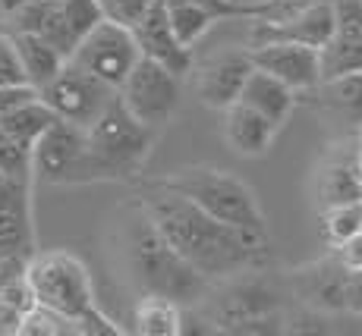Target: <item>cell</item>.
Listing matches in <instances>:
<instances>
[{
    "label": "cell",
    "mask_w": 362,
    "mask_h": 336,
    "mask_svg": "<svg viewBox=\"0 0 362 336\" xmlns=\"http://www.w3.org/2000/svg\"><path fill=\"white\" fill-rule=\"evenodd\" d=\"M136 198L142 201L151 223L170 242V248L192 270H199L208 283H221L243 270L271 264V239L240 233V229L214 220L199 205H192L186 195L173 192L155 179H145Z\"/></svg>",
    "instance_id": "1"
},
{
    "label": "cell",
    "mask_w": 362,
    "mask_h": 336,
    "mask_svg": "<svg viewBox=\"0 0 362 336\" xmlns=\"http://www.w3.org/2000/svg\"><path fill=\"white\" fill-rule=\"evenodd\" d=\"M110 255L120 277L139 299L158 296L180 308H192L211 289V283L192 270L158 233L139 198H129L117 208L110 223Z\"/></svg>",
    "instance_id": "2"
},
{
    "label": "cell",
    "mask_w": 362,
    "mask_h": 336,
    "mask_svg": "<svg viewBox=\"0 0 362 336\" xmlns=\"http://www.w3.org/2000/svg\"><path fill=\"white\" fill-rule=\"evenodd\" d=\"M287 302L290 296L284 274L252 268L211 283L208 296L196 308L208 320L211 333H284Z\"/></svg>",
    "instance_id": "3"
},
{
    "label": "cell",
    "mask_w": 362,
    "mask_h": 336,
    "mask_svg": "<svg viewBox=\"0 0 362 336\" xmlns=\"http://www.w3.org/2000/svg\"><path fill=\"white\" fill-rule=\"evenodd\" d=\"M158 129L139 123L120 101L110 104L86 126V160H82V186L86 183H127L145 170Z\"/></svg>",
    "instance_id": "4"
},
{
    "label": "cell",
    "mask_w": 362,
    "mask_h": 336,
    "mask_svg": "<svg viewBox=\"0 0 362 336\" xmlns=\"http://www.w3.org/2000/svg\"><path fill=\"white\" fill-rule=\"evenodd\" d=\"M155 183L186 195L205 214H211L214 220L227 223V227L240 229V233L271 239L268 217L262 211V201L255 195V188L230 170L196 164V167H180V170L167 173V176H158Z\"/></svg>",
    "instance_id": "5"
},
{
    "label": "cell",
    "mask_w": 362,
    "mask_h": 336,
    "mask_svg": "<svg viewBox=\"0 0 362 336\" xmlns=\"http://www.w3.org/2000/svg\"><path fill=\"white\" fill-rule=\"evenodd\" d=\"M23 277L32 292V302L64 314L66 320H76L82 311L95 305L92 274H88L86 261L76 258L73 251L32 255L23 268Z\"/></svg>",
    "instance_id": "6"
},
{
    "label": "cell",
    "mask_w": 362,
    "mask_h": 336,
    "mask_svg": "<svg viewBox=\"0 0 362 336\" xmlns=\"http://www.w3.org/2000/svg\"><path fill=\"white\" fill-rule=\"evenodd\" d=\"M101 23V13L95 0H23L16 10V29L13 32H35L57 47L69 60L82 38Z\"/></svg>",
    "instance_id": "7"
},
{
    "label": "cell",
    "mask_w": 362,
    "mask_h": 336,
    "mask_svg": "<svg viewBox=\"0 0 362 336\" xmlns=\"http://www.w3.org/2000/svg\"><path fill=\"white\" fill-rule=\"evenodd\" d=\"M183 82L180 76H173L161 63L139 57L136 66L129 69V76L123 79V85L117 88L120 101L127 104V110L136 116L139 123L161 129L180 114L183 104Z\"/></svg>",
    "instance_id": "8"
},
{
    "label": "cell",
    "mask_w": 362,
    "mask_h": 336,
    "mask_svg": "<svg viewBox=\"0 0 362 336\" xmlns=\"http://www.w3.org/2000/svg\"><path fill=\"white\" fill-rule=\"evenodd\" d=\"M35 95H38V101H45L47 107L54 110L57 120L76 123L86 129V126L110 104V97L117 95V88H110L107 82L95 79L92 73L76 66L73 60H66L64 66L54 73V79L45 82Z\"/></svg>",
    "instance_id": "9"
},
{
    "label": "cell",
    "mask_w": 362,
    "mask_h": 336,
    "mask_svg": "<svg viewBox=\"0 0 362 336\" xmlns=\"http://www.w3.org/2000/svg\"><path fill=\"white\" fill-rule=\"evenodd\" d=\"M139 57H142V54H139L132 32L117 23H107V19L95 23V29L69 54V60H73L76 66L92 73L95 79L107 82L110 88L123 85V79L129 76V69L136 66Z\"/></svg>",
    "instance_id": "10"
},
{
    "label": "cell",
    "mask_w": 362,
    "mask_h": 336,
    "mask_svg": "<svg viewBox=\"0 0 362 336\" xmlns=\"http://www.w3.org/2000/svg\"><path fill=\"white\" fill-rule=\"evenodd\" d=\"M86 129L66 120H54L29 151V170L47 186H82Z\"/></svg>",
    "instance_id": "11"
},
{
    "label": "cell",
    "mask_w": 362,
    "mask_h": 336,
    "mask_svg": "<svg viewBox=\"0 0 362 336\" xmlns=\"http://www.w3.org/2000/svg\"><path fill=\"white\" fill-rule=\"evenodd\" d=\"M346 277L350 270L328 251L318 261L299 264L290 274H284V286H287V296L293 305L322 314H340L346 311Z\"/></svg>",
    "instance_id": "12"
},
{
    "label": "cell",
    "mask_w": 362,
    "mask_h": 336,
    "mask_svg": "<svg viewBox=\"0 0 362 336\" xmlns=\"http://www.w3.org/2000/svg\"><path fill=\"white\" fill-rule=\"evenodd\" d=\"M312 198L318 211L362 201V176L353 136H337L318 157L315 176H312Z\"/></svg>",
    "instance_id": "13"
},
{
    "label": "cell",
    "mask_w": 362,
    "mask_h": 336,
    "mask_svg": "<svg viewBox=\"0 0 362 336\" xmlns=\"http://www.w3.org/2000/svg\"><path fill=\"white\" fill-rule=\"evenodd\" d=\"M309 110H315L340 136H353L362 129V69L359 73L318 79L312 88L296 95Z\"/></svg>",
    "instance_id": "14"
},
{
    "label": "cell",
    "mask_w": 362,
    "mask_h": 336,
    "mask_svg": "<svg viewBox=\"0 0 362 336\" xmlns=\"http://www.w3.org/2000/svg\"><path fill=\"white\" fill-rule=\"evenodd\" d=\"M249 73H252L249 47H224L202 63H192L189 76L196 82L199 101L211 110H224L240 97V88Z\"/></svg>",
    "instance_id": "15"
},
{
    "label": "cell",
    "mask_w": 362,
    "mask_h": 336,
    "mask_svg": "<svg viewBox=\"0 0 362 336\" xmlns=\"http://www.w3.org/2000/svg\"><path fill=\"white\" fill-rule=\"evenodd\" d=\"M334 35V6L331 0H312L284 23H264V19H249V38L246 47L264 44V41H296V44L322 51Z\"/></svg>",
    "instance_id": "16"
},
{
    "label": "cell",
    "mask_w": 362,
    "mask_h": 336,
    "mask_svg": "<svg viewBox=\"0 0 362 336\" xmlns=\"http://www.w3.org/2000/svg\"><path fill=\"white\" fill-rule=\"evenodd\" d=\"M252 66L264 69L268 76L281 79L293 92H305L322 79V66H318V51L315 47L296 44V41H264V44L249 47Z\"/></svg>",
    "instance_id": "17"
},
{
    "label": "cell",
    "mask_w": 362,
    "mask_h": 336,
    "mask_svg": "<svg viewBox=\"0 0 362 336\" xmlns=\"http://www.w3.org/2000/svg\"><path fill=\"white\" fill-rule=\"evenodd\" d=\"M132 38H136V47L142 57L161 63V66H167L180 79H189L196 57H192V47L177 41V35L170 29V19H167V6L161 0H151L142 23L132 29Z\"/></svg>",
    "instance_id": "18"
},
{
    "label": "cell",
    "mask_w": 362,
    "mask_h": 336,
    "mask_svg": "<svg viewBox=\"0 0 362 336\" xmlns=\"http://www.w3.org/2000/svg\"><path fill=\"white\" fill-rule=\"evenodd\" d=\"M277 126H271L259 110L246 107L243 101H233L224 107V142L240 157H262L274 145Z\"/></svg>",
    "instance_id": "19"
},
{
    "label": "cell",
    "mask_w": 362,
    "mask_h": 336,
    "mask_svg": "<svg viewBox=\"0 0 362 336\" xmlns=\"http://www.w3.org/2000/svg\"><path fill=\"white\" fill-rule=\"evenodd\" d=\"M236 101H243L246 107L259 110L264 120H268L271 126H277V129H281V126L290 120L293 107L299 104L293 88H287L281 79L268 76L259 66H252V73L246 76V82H243L240 97H236Z\"/></svg>",
    "instance_id": "20"
},
{
    "label": "cell",
    "mask_w": 362,
    "mask_h": 336,
    "mask_svg": "<svg viewBox=\"0 0 362 336\" xmlns=\"http://www.w3.org/2000/svg\"><path fill=\"white\" fill-rule=\"evenodd\" d=\"M54 120H57V116H54V110L47 107L45 101H38V95H35V97L16 104L13 110H6V114L0 116V138H6V142L16 145L19 151L29 154L32 145L38 142V136Z\"/></svg>",
    "instance_id": "21"
},
{
    "label": "cell",
    "mask_w": 362,
    "mask_h": 336,
    "mask_svg": "<svg viewBox=\"0 0 362 336\" xmlns=\"http://www.w3.org/2000/svg\"><path fill=\"white\" fill-rule=\"evenodd\" d=\"M10 38H13V44H16L25 82H29L35 92H38L45 82H51L54 73L66 63V57L57 51V47H51L41 35H35V32H10Z\"/></svg>",
    "instance_id": "22"
},
{
    "label": "cell",
    "mask_w": 362,
    "mask_h": 336,
    "mask_svg": "<svg viewBox=\"0 0 362 336\" xmlns=\"http://www.w3.org/2000/svg\"><path fill=\"white\" fill-rule=\"evenodd\" d=\"M180 320H183V308L158 296H142L132 314L136 333L142 336H177Z\"/></svg>",
    "instance_id": "23"
},
{
    "label": "cell",
    "mask_w": 362,
    "mask_h": 336,
    "mask_svg": "<svg viewBox=\"0 0 362 336\" xmlns=\"http://www.w3.org/2000/svg\"><path fill=\"white\" fill-rule=\"evenodd\" d=\"M164 6H167V19H170L173 35H177V41L186 47L199 44V41L208 35V29L218 23L208 10L192 6V4H164Z\"/></svg>",
    "instance_id": "24"
},
{
    "label": "cell",
    "mask_w": 362,
    "mask_h": 336,
    "mask_svg": "<svg viewBox=\"0 0 362 336\" xmlns=\"http://www.w3.org/2000/svg\"><path fill=\"white\" fill-rule=\"evenodd\" d=\"M318 214H322V236L328 245L344 242L346 236H353L362 229V201L325 208V211H318Z\"/></svg>",
    "instance_id": "25"
},
{
    "label": "cell",
    "mask_w": 362,
    "mask_h": 336,
    "mask_svg": "<svg viewBox=\"0 0 362 336\" xmlns=\"http://www.w3.org/2000/svg\"><path fill=\"white\" fill-rule=\"evenodd\" d=\"M95 4H98L101 19L117 23V25H123V29L132 32L139 23H142L145 13H148L151 0H95Z\"/></svg>",
    "instance_id": "26"
},
{
    "label": "cell",
    "mask_w": 362,
    "mask_h": 336,
    "mask_svg": "<svg viewBox=\"0 0 362 336\" xmlns=\"http://www.w3.org/2000/svg\"><path fill=\"white\" fill-rule=\"evenodd\" d=\"M161 4H192L208 10L218 23L227 19H255L259 16V4H243V0H161Z\"/></svg>",
    "instance_id": "27"
},
{
    "label": "cell",
    "mask_w": 362,
    "mask_h": 336,
    "mask_svg": "<svg viewBox=\"0 0 362 336\" xmlns=\"http://www.w3.org/2000/svg\"><path fill=\"white\" fill-rule=\"evenodd\" d=\"M13 85H29L23 73V63H19L16 44H13L10 32H0V88H13Z\"/></svg>",
    "instance_id": "28"
},
{
    "label": "cell",
    "mask_w": 362,
    "mask_h": 336,
    "mask_svg": "<svg viewBox=\"0 0 362 336\" xmlns=\"http://www.w3.org/2000/svg\"><path fill=\"white\" fill-rule=\"evenodd\" d=\"M73 333H86V336L88 333H92V336H120L123 327H117L98 305H92L88 311H82L79 318L73 320Z\"/></svg>",
    "instance_id": "29"
},
{
    "label": "cell",
    "mask_w": 362,
    "mask_h": 336,
    "mask_svg": "<svg viewBox=\"0 0 362 336\" xmlns=\"http://www.w3.org/2000/svg\"><path fill=\"white\" fill-rule=\"evenodd\" d=\"M328 248L346 270H362V229L359 233H353V236H346L344 242L328 245Z\"/></svg>",
    "instance_id": "30"
},
{
    "label": "cell",
    "mask_w": 362,
    "mask_h": 336,
    "mask_svg": "<svg viewBox=\"0 0 362 336\" xmlns=\"http://www.w3.org/2000/svg\"><path fill=\"white\" fill-rule=\"evenodd\" d=\"M35 97V88L32 85H13V88H0V116L6 114V110H13L16 104L29 101Z\"/></svg>",
    "instance_id": "31"
},
{
    "label": "cell",
    "mask_w": 362,
    "mask_h": 336,
    "mask_svg": "<svg viewBox=\"0 0 362 336\" xmlns=\"http://www.w3.org/2000/svg\"><path fill=\"white\" fill-rule=\"evenodd\" d=\"M346 311L362 314V270H350L346 277Z\"/></svg>",
    "instance_id": "32"
},
{
    "label": "cell",
    "mask_w": 362,
    "mask_h": 336,
    "mask_svg": "<svg viewBox=\"0 0 362 336\" xmlns=\"http://www.w3.org/2000/svg\"><path fill=\"white\" fill-rule=\"evenodd\" d=\"M359 4H362V0H359Z\"/></svg>",
    "instance_id": "33"
}]
</instances>
